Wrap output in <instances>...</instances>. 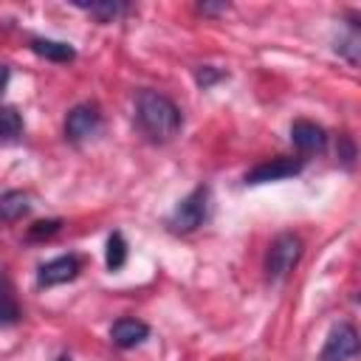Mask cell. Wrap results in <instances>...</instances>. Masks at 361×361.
Listing matches in <instances>:
<instances>
[{
	"label": "cell",
	"mask_w": 361,
	"mask_h": 361,
	"mask_svg": "<svg viewBox=\"0 0 361 361\" xmlns=\"http://www.w3.org/2000/svg\"><path fill=\"white\" fill-rule=\"evenodd\" d=\"M28 212H31V200L25 192H20V189L0 192V223H14V220L25 217Z\"/></svg>",
	"instance_id": "8fae6325"
},
{
	"label": "cell",
	"mask_w": 361,
	"mask_h": 361,
	"mask_svg": "<svg viewBox=\"0 0 361 361\" xmlns=\"http://www.w3.org/2000/svg\"><path fill=\"white\" fill-rule=\"evenodd\" d=\"M59 228H62V220H59V217H51V220H37L34 226H28L25 237H28V240H48V237H54Z\"/></svg>",
	"instance_id": "e0dca14e"
},
{
	"label": "cell",
	"mask_w": 361,
	"mask_h": 361,
	"mask_svg": "<svg viewBox=\"0 0 361 361\" xmlns=\"http://www.w3.org/2000/svg\"><path fill=\"white\" fill-rule=\"evenodd\" d=\"M336 51L350 62V65H358V51H361V37H358V23L353 20L350 23V31L344 37L336 39Z\"/></svg>",
	"instance_id": "9a60e30c"
},
{
	"label": "cell",
	"mask_w": 361,
	"mask_h": 361,
	"mask_svg": "<svg viewBox=\"0 0 361 361\" xmlns=\"http://www.w3.org/2000/svg\"><path fill=\"white\" fill-rule=\"evenodd\" d=\"M228 8V3H197L200 14H223Z\"/></svg>",
	"instance_id": "d6986e66"
},
{
	"label": "cell",
	"mask_w": 361,
	"mask_h": 361,
	"mask_svg": "<svg viewBox=\"0 0 361 361\" xmlns=\"http://www.w3.org/2000/svg\"><path fill=\"white\" fill-rule=\"evenodd\" d=\"M305 166V158H293V155H279V158H271V161H262L257 166H251L245 172V183L257 186V183H271V180H285V178H293L299 175Z\"/></svg>",
	"instance_id": "277c9868"
},
{
	"label": "cell",
	"mask_w": 361,
	"mask_h": 361,
	"mask_svg": "<svg viewBox=\"0 0 361 361\" xmlns=\"http://www.w3.org/2000/svg\"><path fill=\"white\" fill-rule=\"evenodd\" d=\"M99 127H102V113L96 104H76L65 116V138L73 144L90 138Z\"/></svg>",
	"instance_id": "8992f818"
},
{
	"label": "cell",
	"mask_w": 361,
	"mask_h": 361,
	"mask_svg": "<svg viewBox=\"0 0 361 361\" xmlns=\"http://www.w3.org/2000/svg\"><path fill=\"white\" fill-rule=\"evenodd\" d=\"M223 76H226V73H223V71H217L214 65H200V68L195 71V82H197L203 90H206V87H212L214 82H220Z\"/></svg>",
	"instance_id": "ac0fdd59"
},
{
	"label": "cell",
	"mask_w": 361,
	"mask_h": 361,
	"mask_svg": "<svg viewBox=\"0 0 361 361\" xmlns=\"http://www.w3.org/2000/svg\"><path fill=\"white\" fill-rule=\"evenodd\" d=\"M20 316H23V310H20V302H17L11 276H8L6 268H0V327H11V324H17Z\"/></svg>",
	"instance_id": "30bf717a"
},
{
	"label": "cell",
	"mask_w": 361,
	"mask_h": 361,
	"mask_svg": "<svg viewBox=\"0 0 361 361\" xmlns=\"http://www.w3.org/2000/svg\"><path fill=\"white\" fill-rule=\"evenodd\" d=\"M104 262L110 271H118L127 262V240L121 231H113L107 237V251H104Z\"/></svg>",
	"instance_id": "2e32d148"
},
{
	"label": "cell",
	"mask_w": 361,
	"mask_h": 361,
	"mask_svg": "<svg viewBox=\"0 0 361 361\" xmlns=\"http://www.w3.org/2000/svg\"><path fill=\"white\" fill-rule=\"evenodd\" d=\"M20 133H23V116L17 113V107L3 104L0 107V141L11 144V141L20 138Z\"/></svg>",
	"instance_id": "5bb4252c"
},
{
	"label": "cell",
	"mask_w": 361,
	"mask_h": 361,
	"mask_svg": "<svg viewBox=\"0 0 361 361\" xmlns=\"http://www.w3.org/2000/svg\"><path fill=\"white\" fill-rule=\"evenodd\" d=\"M76 8H82V11L93 14L99 23H113V20H118L121 14H127V11H130V6H127V3H118V0H102V3H76Z\"/></svg>",
	"instance_id": "4fadbf2b"
},
{
	"label": "cell",
	"mask_w": 361,
	"mask_h": 361,
	"mask_svg": "<svg viewBox=\"0 0 361 361\" xmlns=\"http://www.w3.org/2000/svg\"><path fill=\"white\" fill-rule=\"evenodd\" d=\"M6 82H8V68H6V65H0V93H3Z\"/></svg>",
	"instance_id": "ffe728a7"
},
{
	"label": "cell",
	"mask_w": 361,
	"mask_h": 361,
	"mask_svg": "<svg viewBox=\"0 0 361 361\" xmlns=\"http://www.w3.org/2000/svg\"><path fill=\"white\" fill-rule=\"evenodd\" d=\"M299 259H302V240L293 231H282L268 245V254H265V276L271 282H279V279H285L296 268Z\"/></svg>",
	"instance_id": "7a4b0ae2"
},
{
	"label": "cell",
	"mask_w": 361,
	"mask_h": 361,
	"mask_svg": "<svg viewBox=\"0 0 361 361\" xmlns=\"http://www.w3.org/2000/svg\"><path fill=\"white\" fill-rule=\"evenodd\" d=\"M135 121L149 141L164 144L178 135L183 116H180V107L169 96L147 87V90H138L135 96Z\"/></svg>",
	"instance_id": "6da1fadb"
},
{
	"label": "cell",
	"mask_w": 361,
	"mask_h": 361,
	"mask_svg": "<svg viewBox=\"0 0 361 361\" xmlns=\"http://www.w3.org/2000/svg\"><path fill=\"white\" fill-rule=\"evenodd\" d=\"M290 141L302 155H313V152H324L327 147V133L322 124L307 121V118H296L290 124Z\"/></svg>",
	"instance_id": "52a82bcc"
},
{
	"label": "cell",
	"mask_w": 361,
	"mask_h": 361,
	"mask_svg": "<svg viewBox=\"0 0 361 361\" xmlns=\"http://www.w3.org/2000/svg\"><path fill=\"white\" fill-rule=\"evenodd\" d=\"M31 51L37 56H42V59H51V62H71L76 56L73 45L59 42V39H42V37L39 39H31Z\"/></svg>",
	"instance_id": "7c38bea8"
},
{
	"label": "cell",
	"mask_w": 361,
	"mask_h": 361,
	"mask_svg": "<svg viewBox=\"0 0 361 361\" xmlns=\"http://www.w3.org/2000/svg\"><path fill=\"white\" fill-rule=\"evenodd\" d=\"M355 353H358V330L350 322H338L330 330V336L319 353V361H350Z\"/></svg>",
	"instance_id": "5b68a950"
},
{
	"label": "cell",
	"mask_w": 361,
	"mask_h": 361,
	"mask_svg": "<svg viewBox=\"0 0 361 361\" xmlns=\"http://www.w3.org/2000/svg\"><path fill=\"white\" fill-rule=\"evenodd\" d=\"M76 274H79V257L62 254L45 265H39L37 282H39V288H54V285H65V282L76 279Z\"/></svg>",
	"instance_id": "ba28073f"
},
{
	"label": "cell",
	"mask_w": 361,
	"mask_h": 361,
	"mask_svg": "<svg viewBox=\"0 0 361 361\" xmlns=\"http://www.w3.org/2000/svg\"><path fill=\"white\" fill-rule=\"evenodd\" d=\"M147 336H149V327L141 319H133V316H124V319L113 322V327H110V338L121 350H130V347L141 344Z\"/></svg>",
	"instance_id": "9c48e42d"
},
{
	"label": "cell",
	"mask_w": 361,
	"mask_h": 361,
	"mask_svg": "<svg viewBox=\"0 0 361 361\" xmlns=\"http://www.w3.org/2000/svg\"><path fill=\"white\" fill-rule=\"evenodd\" d=\"M206 212H209V189L206 186H197V189H192L175 206V212L169 214V228L175 234H192L195 228L203 226Z\"/></svg>",
	"instance_id": "3957f363"
}]
</instances>
